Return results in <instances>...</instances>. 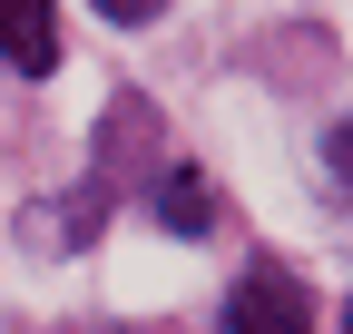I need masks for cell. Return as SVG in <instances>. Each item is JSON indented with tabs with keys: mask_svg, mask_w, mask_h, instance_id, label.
I'll return each mask as SVG.
<instances>
[{
	"mask_svg": "<svg viewBox=\"0 0 353 334\" xmlns=\"http://www.w3.org/2000/svg\"><path fill=\"white\" fill-rule=\"evenodd\" d=\"M343 324H353V315H343Z\"/></svg>",
	"mask_w": 353,
	"mask_h": 334,
	"instance_id": "6",
	"label": "cell"
},
{
	"mask_svg": "<svg viewBox=\"0 0 353 334\" xmlns=\"http://www.w3.org/2000/svg\"><path fill=\"white\" fill-rule=\"evenodd\" d=\"M157 217H167L176 236H206V226H216V187H206V167H167V177H157Z\"/></svg>",
	"mask_w": 353,
	"mask_h": 334,
	"instance_id": "3",
	"label": "cell"
},
{
	"mask_svg": "<svg viewBox=\"0 0 353 334\" xmlns=\"http://www.w3.org/2000/svg\"><path fill=\"white\" fill-rule=\"evenodd\" d=\"M0 50H10L30 79H50V69H59V20H50V0H0Z\"/></svg>",
	"mask_w": 353,
	"mask_h": 334,
	"instance_id": "2",
	"label": "cell"
},
{
	"mask_svg": "<svg viewBox=\"0 0 353 334\" xmlns=\"http://www.w3.org/2000/svg\"><path fill=\"white\" fill-rule=\"evenodd\" d=\"M99 10H108V20H157L167 0H99Z\"/></svg>",
	"mask_w": 353,
	"mask_h": 334,
	"instance_id": "5",
	"label": "cell"
},
{
	"mask_svg": "<svg viewBox=\"0 0 353 334\" xmlns=\"http://www.w3.org/2000/svg\"><path fill=\"white\" fill-rule=\"evenodd\" d=\"M226 334H314V305H304V285L255 266L236 295H226Z\"/></svg>",
	"mask_w": 353,
	"mask_h": 334,
	"instance_id": "1",
	"label": "cell"
},
{
	"mask_svg": "<svg viewBox=\"0 0 353 334\" xmlns=\"http://www.w3.org/2000/svg\"><path fill=\"white\" fill-rule=\"evenodd\" d=\"M324 167H334V177H343V187H353V118H343V128H334V138H324Z\"/></svg>",
	"mask_w": 353,
	"mask_h": 334,
	"instance_id": "4",
	"label": "cell"
}]
</instances>
